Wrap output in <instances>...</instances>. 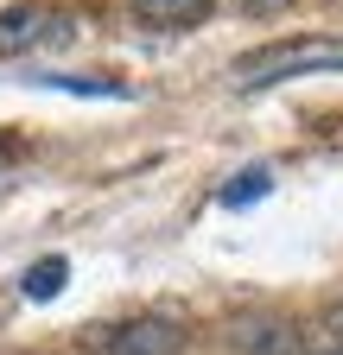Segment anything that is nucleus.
I'll list each match as a JSON object with an SVG mask.
<instances>
[{
  "label": "nucleus",
  "instance_id": "9d476101",
  "mask_svg": "<svg viewBox=\"0 0 343 355\" xmlns=\"http://www.w3.org/2000/svg\"><path fill=\"white\" fill-rule=\"evenodd\" d=\"M0 165H7V146H0Z\"/></svg>",
  "mask_w": 343,
  "mask_h": 355
},
{
  "label": "nucleus",
  "instance_id": "6e6552de",
  "mask_svg": "<svg viewBox=\"0 0 343 355\" xmlns=\"http://www.w3.org/2000/svg\"><path fill=\"white\" fill-rule=\"evenodd\" d=\"M324 330H331V336H337V349H343V304H337L331 318H324Z\"/></svg>",
  "mask_w": 343,
  "mask_h": 355
},
{
  "label": "nucleus",
  "instance_id": "f03ea898",
  "mask_svg": "<svg viewBox=\"0 0 343 355\" xmlns=\"http://www.w3.org/2000/svg\"><path fill=\"white\" fill-rule=\"evenodd\" d=\"M185 349V324L172 318H127L108 336V355H178Z\"/></svg>",
  "mask_w": 343,
  "mask_h": 355
},
{
  "label": "nucleus",
  "instance_id": "f257e3e1",
  "mask_svg": "<svg viewBox=\"0 0 343 355\" xmlns=\"http://www.w3.org/2000/svg\"><path fill=\"white\" fill-rule=\"evenodd\" d=\"M312 70H343V38H299V44H261V51L235 58V83L261 89L286 76H312Z\"/></svg>",
  "mask_w": 343,
  "mask_h": 355
},
{
  "label": "nucleus",
  "instance_id": "20e7f679",
  "mask_svg": "<svg viewBox=\"0 0 343 355\" xmlns=\"http://www.w3.org/2000/svg\"><path fill=\"white\" fill-rule=\"evenodd\" d=\"M229 343H242V349H267V355H292V349H299V343H292V330H286V324H267V318L235 324V330H229Z\"/></svg>",
  "mask_w": 343,
  "mask_h": 355
},
{
  "label": "nucleus",
  "instance_id": "1a4fd4ad",
  "mask_svg": "<svg viewBox=\"0 0 343 355\" xmlns=\"http://www.w3.org/2000/svg\"><path fill=\"white\" fill-rule=\"evenodd\" d=\"M242 7H267V0H242Z\"/></svg>",
  "mask_w": 343,
  "mask_h": 355
},
{
  "label": "nucleus",
  "instance_id": "9b49d317",
  "mask_svg": "<svg viewBox=\"0 0 343 355\" xmlns=\"http://www.w3.org/2000/svg\"><path fill=\"white\" fill-rule=\"evenodd\" d=\"M324 355H343V349H324Z\"/></svg>",
  "mask_w": 343,
  "mask_h": 355
},
{
  "label": "nucleus",
  "instance_id": "423d86ee",
  "mask_svg": "<svg viewBox=\"0 0 343 355\" xmlns=\"http://www.w3.org/2000/svg\"><path fill=\"white\" fill-rule=\"evenodd\" d=\"M64 279H70V260H38V266H26V298H38V304H45V298H58L64 292Z\"/></svg>",
  "mask_w": 343,
  "mask_h": 355
},
{
  "label": "nucleus",
  "instance_id": "39448f33",
  "mask_svg": "<svg viewBox=\"0 0 343 355\" xmlns=\"http://www.w3.org/2000/svg\"><path fill=\"white\" fill-rule=\"evenodd\" d=\"M134 7H140V19H153V26H191V19L210 13V0H134Z\"/></svg>",
  "mask_w": 343,
  "mask_h": 355
},
{
  "label": "nucleus",
  "instance_id": "7ed1b4c3",
  "mask_svg": "<svg viewBox=\"0 0 343 355\" xmlns=\"http://www.w3.org/2000/svg\"><path fill=\"white\" fill-rule=\"evenodd\" d=\"M51 32H58V13L45 7V0H19V7L0 13V58L32 51V44H38V38H51Z\"/></svg>",
  "mask_w": 343,
  "mask_h": 355
},
{
  "label": "nucleus",
  "instance_id": "0eeeda50",
  "mask_svg": "<svg viewBox=\"0 0 343 355\" xmlns=\"http://www.w3.org/2000/svg\"><path fill=\"white\" fill-rule=\"evenodd\" d=\"M267 184H274V171H267V165H248L235 184H223V203H229V209H248V203L267 197Z\"/></svg>",
  "mask_w": 343,
  "mask_h": 355
}]
</instances>
